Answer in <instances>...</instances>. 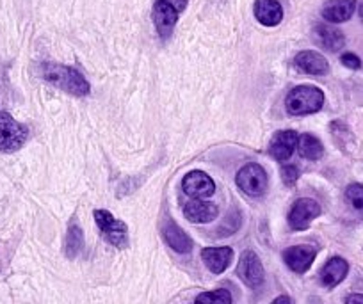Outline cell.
<instances>
[{"label": "cell", "mask_w": 363, "mask_h": 304, "mask_svg": "<svg viewBox=\"0 0 363 304\" xmlns=\"http://www.w3.org/2000/svg\"><path fill=\"white\" fill-rule=\"evenodd\" d=\"M218 214V205L205 201V199H193L184 207V215H186L187 221L194 223V225H205V223L214 221Z\"/></svg>", "instance_id": "4fadbf2b"}, {"label": "cell", "mask_w": 363, "mask_h": 304, "mask_svg": "<svg viewBox=\"0 0 363 304\" xmlns=\"http://www.w3.org/2000/svg\"><path fill=\"white\" fill-rule=\"evenodd\" d=\"M271 304H294V303H292V299L289 295H280V297H277V299L272 300Z\"/></svg>", "instance_id": "83f0119b"}, {"label": "cell", "mask_w": 363, "mask_h": 304, "mask_svg": "<svg viewBox=\"0 0 363 304\" xmlns=\"http://www.w3.org/2000/svg\"><path fill=\"white\" fill-rule=\"evenodd\" d=\"M313 38H315L317 45L324 48L328 52H338L344 48L345 45V36L340 29L333 26H328V23H319L313 29Z\"/></svg>", "instance_id": "9a60e30c"}, {"label": "cell", "mask_w": 363, "mask_h": 304, "mask_svg": "<svg viewBox=\"0 0 363 304\" xmlns=\"http://www.w3.org/2000/svg\"><path fill=\"white\" fill-rule=\"evenodd\" d=\"M201 260L207 265V269L214 274H221L228 269L233 260L232 247H205L201 251Z\"/></svg>", "instance_id": "e0dca14e"}, {"label": "cell", "mask_w": 363, "mask_h": 304, "mask_svg": "<svg viewBox=\"0 0 363 304\" xmlns=\"http://www.w3.org/2000/svg\"><path fill=\"white\" fill-rule=\"evenodd\" d=\"M298 139L299 135L294 130H281L274 134V137L269 142V155L272 159L285 162L292 157V153L298 148Z\"/></svg>", "instance_id": "8fae6325"}, {"label": "cell", "mask_w": 363, "mask_h": 304, "mask_svg": "<svg viewBox=\"0 0 363 304\" xmlns=\"http://www.w3.org/2000/svg\"><path fill=\"white\" fill-rule=\"evenodd\" d=\"M317 257V249L313 246H292L287 247L284 251V261L287 264V267L291 271L298 272V274H303L310 269V265L313 264Z\"/></svg>", "instance_id": "30bf717a"}, {"label": "cell", "mask_w": 363, "mask_h": 304, "mask_svg": "<svg viewBox=\"0 0 363 304\" xmlns=\"http://www.w3.org/2000/svg\"><path fill=\"white\" fill-rule=\"evenodd\" d=\"M340 61H342V64H344L345 68H349V69H359V68H362V59H359L356 54H352V52H347V54L342 55Z\"/></svg>", "instance_id": "d4e9b609"}, {"label": "cell", "mask_w": 363, "mask_h": 304, "mask_svg": "<svg viewBox=\"0 0 363 304\" xmlns=\"http://www.w3.org/2000/svg\"><path fill=\"white\" fill-rule=\"evenodd\" d=\"M27 128L9 113L0 111V152L11 153L22 148L27 141Z\"/></svg>", "instance_id": "3957f363"}, {"label": "cell", "mask_w": 363, "mask_h": 304, "mask_svg": "<svg viewBox=\"0 0 363 304\" xmlns=\"http://www.w3.org/2000/svg\"><path fill=\"white\" fill-rule=\"evenodd\" d=\"M162 237L167 242V246L177 251V253L187 254L193 251V240H191V237L186 232H182L180 226L174 221H171V219H167L166 225L162 226Z\"/></svg>", "instance_id": "2e32d148"}, {"label": "cell", "mask_w": 363, "mask_h": 304, "mask_svg": "<svg viewBox=\"0 0 363 304\" xmlns=\"http://www.w3.org/2000/svg\"><path fill=\"white\" fill-rule=\"evenodd\" d=\"M324 93L315 86H298L285 98L287 113L292 116H306L315 114L323 109Z\"/></svg>", "instance_id": "7a4b0ae2"}, {"label": "cell", "mask_w": 363, "mask_h": 304, "mask_svg": "<svg viewBox=\"0 0 363 304\" xmlns=\"http://www.w3.org/2000/svg\"><path fill=\"white\" fill-rule=\"evenodd\" d=\"M237 274L251 288L260 286L264 283L265 274L258 254L253 253V251H244L239 260V265H237Z\"/></svg>", "instance_id": "52a82bcc"}, {"label": "cell", "mask_w": 363, "mask_h": 304, "mask_svg": "<svg viewBox=\"0 0 363 304\" xmlns=\"http://www.w3.org/2000/svg\"><path fill=\"white\" fill-rule=\"evenodd\" d=\"M41 77L52 86L59 87L69 94H75V96H86L91 91L89 82L75 68H69V66L45 62L41 66Z\"/></svg>", "instance_id": "6da1fadb"}, {"label": "cell", "mask_w": 363, "mask_h": 304, "mask_svg": "<svg viewBox=\"0 0 363 304\" xmlns=\"http://www.w3.org/2000/svg\"><path fill=\"white\" fill-rule=\"evenodd\" d=\"M349 272V264L340 257H335L331 260L326 261V265L320 271V281L328 288H333L338 283H342L345 279Z\"/></svg>", "instance_id": "d6986e66"}, {"label": "cell", "mask_w": 363, "mask_h": 304, "mask_svg": "<svg viewBox=\"0 0 363 304\" xmlns=\"http://www.w3.org/2000/svg\"><path fill=\"white\" fill-rule=\"evenodd\" d=\"M354 9L356 0H328L320 15L330 23H344L351 18Z\"/></svg>", "instance_id": "ac0fdd59"}, {"label": "cell", "mask_w": 363, "mask_h": 304, "mask_svg": "<svg viewBox=\"0 0 363 304\" xmlns=\"http://www.w3.org/2000/svg\"><path fill=\"white\" fill-rule=\"evenodd\" d=\"M320 215V205L315 199L310 198H301L292 205L291 212H289V225L292 230H298L303 232L310 226V223L313 219H317Z\"/></svg>", "instance_id": "8992f818"}, {"label": "cell", "mask_w": 363, "mask_h": 304, "mask_svg": "<svg viewBox=\"0 0 363 304\" xmlns=\"http://www.w3.org/2000/svg\"><path fill=\"white\" fill-rule=\"evenodd\" d=\"M345 304H363V293H352L345 299Z\"/></svg>", "instance_id": "484cf974"}, {"label": "cell", "mask_w": 363, "mask_h": 304, "mask_svg": "<svg viewBox=\"0 0 363 304\" xmlns=\"http://www.w3.org/2000/svg\"><path fill=\"white\" fill-rule=\"evenodd\" d=\"M153 23L160 38H169L173 33L174 26L178 22V9L171 4V0H157L153 4Z\"/></svg>", "instance_id": "ba28073f"}, {"label": "cell", "mask_w": 363, "mask_h": 304, "mask_svg": "<svg viewBox=\"0 0 363 304\" xmlns=\"http://www.w3.org/2000/svg\"><path fill=\"white\" fill-rule=\"evenodd\" d=\"M294 66L299 72L313 77L328 75V72H330V62L326 61V57L323 54H319V52L313 50L299 52L294 57Z\"/></svg>", "instance_id": "7c38bea8"}, {"label": "cell", "mask_w": 363, "mask_h": 304, "mask_svg": "<svg viewBox=\"0 0 363 304\" xmlns=\"http://www.w3.org/2000/svg\"><path fill=\"white\" fill-rule=\"evenodd\" d=\"M281 178H284L285 185L292 187V185H296V181H298L299 169L296 166H285L284 169H281Z\"/></svg>", "instance_id": "cb8c5ba5"}, {"label": "cell", "mask_w": 363, "mask_h": 304, "mask_svg": "<svg viewBox=\"0 0 363 304\" xmlns=\"http://www.w3.org/2000/svg\"><path fill=\"white\" fill-rule=\"evenodd\" d=\"M95 223L99 225L100 232H102L104 239L113 246L127 247L128 244V228L123 221L114 218L111 212L107 210H95Z\"/></svg>", "instance_id": "5b68a950"}, {"label": "cell", "mask_w": 363, "mask_h": 304, "mask_svg": "<svg viewBox=\"0 0 363 304\" xmlns=\"http://www.w3.org/2000/svg\"><path fill=\"white\" fill-rule=\"evenodd\" d=\"M235 181L237 185H239L240 191H242L244 194L251 196V198H258V196L264 194V192L267 191L269 184L265 169L260 164L255 162L246 164V166L237 173Z\"/></svg>", "instance_id": "277c9868"}, {"label": "cell", "mask_w": 363, "mask_h": 304, "mask_svg": "<svg viewBox=\"0 0 363 304\" xmlns=\"http://www.w3.org/2000/svg\"><path fill=\"white\" fill-rule=\"evenodd\" d=\"M345 201L354 208L356 212L363 214V185L352 184L345 188Z\"/></svg>", "instance_id": "603a6c76"}, {"label": "cell", "mask_w": 363, "mask_h": 304, "mask_svg": "<svg viewBox=\"0 0 363 304\" xmlns=\"http://www.w3.org/2000/svg\"><path fill=\"white\" fill-rule=\"evenodd\" d=\"M171 4L178 9V13L186 11L187 4H189V0H171Z\"/></svg>", "instance_id": "4316f807"}, {"label": "cell", "mask_w": 363, "mask_h": 304, "mask_svg": "<svg viewBox=\"0 0 363 304\" xmlns=\"http://www.w3.org/2000/svg\"><path fill=\"white\" fill-rule=\"evenodd\" d=\"M194 304H232V293L226 288L203 292L196 297Z\"/></svg>", "instance_id": "7402d4cb"}, {"label": "cell", "mask_w": 363, "mask_h": 304, "mask_svg": "<svg viewBox=\"0 0 363 304\" xmlns=\"http://www.w3.org/2000/svg\"><path fill=\"white\" fill-rule=\"evenodd\" d=\"M253 13L255 18L265 27H277L284 20V8L278 0H257Z\"/></svg>", "instance_id": "5bb4252c"}, {"label": "cell", "mask_w": 363, "mask_h": 304, "mask_svg": "<svg viewBox=\"0 0 363 304\" xmlns=\"http://www.w3.org/2000/svg\"><path fill=\"white\" fill-rule=\"evenodd\" d=\"M298 152L303 159L319 160L324 155V146L315 135L305 134L298 139Z\"/></svg>", "instance_id": "ffe728a7"}, {"label": "cell", "mask_w": 363, "mask_h": 304, "mask_svg": "<svg viewBox=\"0 0 363 304\" xmlns=\"http://www.w3.org/2000/svg\"><path fill=\"white\" fill-rule=\"evenodd\" d=\"M359 18H362V22H363V4L359 6Z\"/></svg>", "instance_id": "f1b7e54d"}, {"label": "cell", "mask_w": 363, "mask_h": 304, "mask_svg": "<svg viewBox=\"0 0 363 304\" xmlns=\"http://www.w3.org/2000/svg\"><path fill=\"white\" fill-rule=\"evenodd\" d=\"M84 246V235L82 230L77 226V223L73 221L68 228V235H66V254L69 258H75L80 253Z\"/></svg>", "instance_id": "44dd1931"}, {"label": "cell", "mask_w": 363, "mask_h": 304, "mask_svg": "<svg viewBox=\"0 0 363 304\" xmlns=\"http://www.w3.org/2000/svg\"><path fill=\"white\" fill-rule=\"evenodd\" d=\"M182 188L189 198L193 199H205L211 198L216 191V184L207 173L203 171H191L182 180Z\"/></svg>", "instance_id": "9c48e42d"}]
</instances>
